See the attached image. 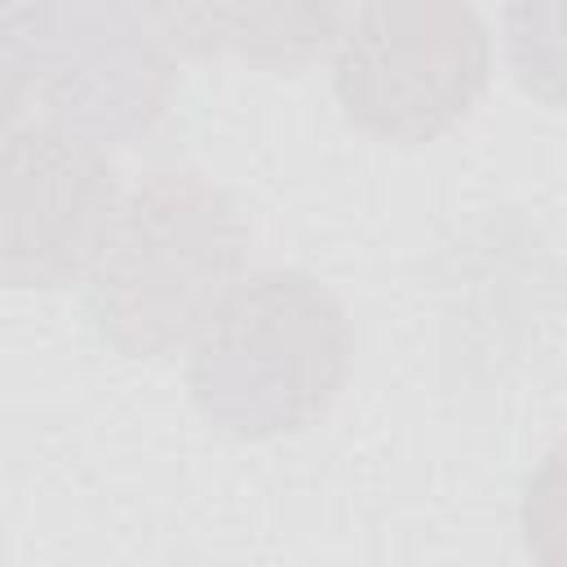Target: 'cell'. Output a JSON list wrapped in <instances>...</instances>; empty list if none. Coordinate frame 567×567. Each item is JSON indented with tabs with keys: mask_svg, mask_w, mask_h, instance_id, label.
I'll return each mask as SVG.
<instances>
[{
	"mask_svg": "<svg viewBox=\"0 0 567 567\" xmlns=\"http://www.w3.org/2000/svg\"><path fill=\"white\" fill-rule=\"evenodd\" d=\"M244 252L248 226L221 186L190 168L151 173L84 270L89 323L124 359L177 354L239 288Z\"/></svg>",
	"mask_w": 567,
	"mask_h": 567,
	"instance_id": "1",
	"label": "cell"
},
{
	"mask_svg": "<svg viewBox=\"0 0 567 567\" xmlns=\"http://www.w3.org/2000/svg\"><path fill=\"white\" fill-rule=\"evenodd\" d=\"M354 354L341 297L297 266L239 279L190 341V399L221 434L270 439L306 430L337 399Z\"/></svg>",
	"mask_w": 567,
	"mask_h": 567,
	"instance_id": "2",
	"label": "cell"
},
{
	"mask_svg": "<svg viewBox=\"0 0 567 567\" xmlns=\"http://www.w3.org/2000/svg\"><path fill=\"white\" fill-rule=\"evenodd\" d=\"M492 80V35L456 0L346 9L332 44V93L368 137L416 146L474 111Z\"/></svg>",
	"mask_w": 567,
	"mask_h": 567,
	"instance_id": "3",
	"label": "cell"
},
{
	"mask_svg": "<svg viewBox=\"0 0 567 567\" xmlns=\"http://www.w3.org/2000/svg\"><path fill=\"white\" fill-rule=\"evenodd\" d=\"M27 93L89 142L146 133L173 93L168 49L133 4H22L9 9Z\"/></svg>",
	"mask_w": 567,
	"mask_h": 567,
	"instance_id": "4",
	"label": "cell"
},
{
	"mask_svg": "<svg viewBox=\"0 0 567 567\" xmlns=\"http://www.w3.org/2000/svg\"><path fill=\"white\" fill-rule=\"evenodd\" d=\"M115 208L120 177L97 142L49 120L0 133L4 288L44 292L84 279Z\"/></svg>",
	"mask_w": 567,
	"mask_h": 567,
	"instance_id": "5",
	"label": "cell"
},
{
	"mask_svg": "<svg viewBox=\"0 0 567 567\" xmlns=\"http://www.w3.org/2000/svg\"><path fill=\"white\" fill-rule=\"evenodd\" d=\"M164 49L239 53L257 66H306L337 44L341 4H146Z\"/></svg>",
	"mask_w": 567,
	"mask_h": 567,
	"instance_id": "6",
	"label": "cell"
},
{
	"mask_svg": "<svg viewBox=\"0 0 567 567\" xmlns=\"http://www.w3.org/2000/svg\"><path fill=\"white\" fill-rule=\"evenodd\" d=\"M27 97L31 93H27V71H22V58L13 44V22H9V9H0V133L13 128Z\"/></svg>",
	"mask_w": 567,
	"mask_h": 567,
	"instance_id": "7",
	"label": "cell"
}]
</instances>
